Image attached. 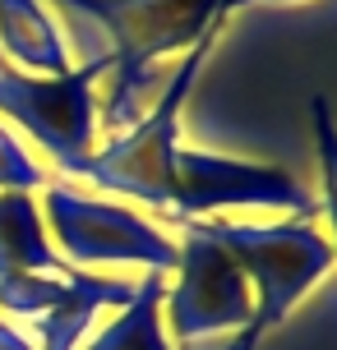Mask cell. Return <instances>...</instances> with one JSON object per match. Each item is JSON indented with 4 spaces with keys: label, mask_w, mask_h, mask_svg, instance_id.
<instances>
[{
    "label": "cell",
    "mask_w": 337,
    "mask_h": 350,
    "mask_svg": "<svg viewBox=\"0 0 337 350\" xmlns=\"http://www.w3.org/2000/svg\"><path fill=\"white\" fill-rule=\"evenodd\" d=\"M55 5L88 18L107 37L102 55H107V74H116V83H111L102 124L121 134L139 120V97L153 83V60L190 51L217 23L222 0H55Z\"/></svg>",
    "instance_id": "1"
},
{
    "label": "cell",
    "mask_w": 337,
    "mask_h": 350,
    "mask_svg": "<svg viewBox=\"0 0 337 350\" xmlns=\"http://www.w3.org/2000/svg\"><path fill=\"white\" fill-rule=\"evenodd\" d=\"M203 230L231 254V262L240 267V277L249 281L254 295V314L236 332L227 350H259L273 327H282L286 314L301 304L314 281L333 272V245L314 221L291 217V221H273V226H249V221H203Z\"/></svg>",
    "instance_id": "2"
},
{
    "label": "cell",
    "mask_w": 337,
    "mask_h": 350,
    "mask_svg": "<svg viewBox=\"0 0 337 350\" xmlns=\"http://www.w3.org/2000/svg\"><path fill=\"white\" fill-rule=\"evenodd\" d=\"M222 28H227V23L217 18L213 28L185 51V60L171 70V79H166V88L158 92V102H153L148 116H139L125 134H116L102 152H92V157L84 161V175H88L102 193L134 198L143 208H158L162 217L171 212V161H176V148H180V111L190 102L195 79H199V70H203V60L213 55Z\"/></svg>",
    "instance_id": "3"
},
{
    "label": "cell",
    "mask_w": 337,
    "mask_h": 350,
    "mask_svg": "<svg viewBox=\"0 0 337 350\" xmlns=\"http://www.w3.org/2000/svg\"><path fill=\"white\" fill-rule=\"evenodd\" d=\"M107 74V55H92L88 65L70 74H23L0 60V116L18 124L28 139L47 148V157L65 175H84L97 134V97L92 88Z\"/></svg>",
    "instance_id": "4"
},
{
    "label": "cell",
    "mask_w": 337,
    "mask_h": 350,
    "mask_svg": "<svg viewBox=\"0 0 337 350\" xmlns=\"http://www.w3.org/2000/svg\"><path fill=\"white\" fill-rule=\"evenodd\" d=\"M47 226H51L55 245L74 267H125L139 262L148 272H176V240L162 235L153 221H143L139 212L79 193L70 185H47L42 198Z\"/></svg>",
    "instance_id": "5"
},
{
    "label": "cell",
    "mask_w": 337,
    "mask_h": 350,
    "mask_svg": "<svg viewBox=\"0 0 337 350\" xmlns=\"http://www.w3.org/2000/svg\"><path fill=\"white\" fill-rule=\"evenodd\" d=\"M222 208H286L314 221L319 198L305 189L286 166L245 157H222L203 148H176L171 161V212L166 221H203L208 212Z\"/></svg>",
    "instance_id": "6"
},
{
    "label": "cell",
    "mask_w": 337,
    "mask_h": 350,
    "mask_svg": "<svg viewBox=\"0 0 337 350\" xmlns=\"http://www.w3.org/2000/svg\"><path fill=\"white\" fill-rule=\"evenodd\" d=\"M176 286H166L162 309L166 327L176 332L185 350L213 332H240L254 314V295L231 254L203 230V221H176Z\"/></svg>",
    "instance_id": "7"
},
{
    "label": "cell",
    "mask_w": 337,
    "mask_h": 350,
    "mask_svg": "<svg viewBox=\"0 0 337 350\" xmlns=\"http://www.w3.org/2000/svg\"><path fill=\"white\" fill-rule=\"evenodd\" d=\"M139 291V281H121V277H97V272H84L74 267L65 272V299L47 309L42 318H33V336H37V350H74L84 341V332L92 327L97 309H125Z\"/></svg>",
    "instance_id": "8"
},
{
    "label": "cell",
    "mask_w": 337,
    "mask_h": 350,
    "mask_svg": "<svg viewBox=\"0 0 337 350\" xmlns=\"http://www.w3.org/2000/svg\"><path fill=\"white\" fill-rule=\"evenodd\" d=\"M14 60L23 74H70V46L55 28V18L42 10V0H0V60Z\"/></svg>",
    "instance_id": "9"
},
{
    "label": "cell",
    "mask_w": 337,
    "mask_h": 350,
    "mask_svg": "<svg viewBox=\"0 0 337 350\" xmlns=\"http://www.w3.org/2000/svg\"><path fill=\"white\" fill-rule=\"evenodd\" d=\"M70 262L47 245V226H42V208L33 193L0 189V277L14 272H65Z\"/></svg>",
    "instance_id": "10"
},
{
    "label": "cell",
    "mask_w": 337,
    "mask_h": 350,
    "mask_svg": "<svg viewBox=\"0 0 337 350\" xmlns=\"http://www.w3.org/2000/svg\"><path fill=\"white\" fill-rule=\"evenodd\" d=\"M162 295H166V277L148 272L134 299L125 309H116V318L84 350H171V341L162 332Z\"/></svg>",
    "instance_id": "11"
},
{
    "label": "cell",
    "mask_w": 337,
    "mask_h": 350,
    "mask_svg": "<svg viewBox=\"0 0 337 350\" xmlns=\"http://www.w3.org/2000/svg\"><path fill=\"white\" fill-rule=\"evenodd\" d=\"M70 272V267H65ZM65 272H14L0 277V314L10 318H42L65 299Z\"/></svg>",
    "instance_id": "12"
},
{
    "label": "cell",
    "mask_w": 337,
    "mask_h": 350,
    "mask_svg": "<svg viewBox=\"0 0 337 350\" xmlns=\"http://www.w3.org/2000/svg\"><path fill=\"white\" fill-rule=\"evenodd\" d=\"M310 124H314V157H319V185H323V198H319V212L328 217L333 226V254H337V120H333V106L328 97H310Z\"/></svg>",
    "instance_id": "13"
},
{
    "label": "cell",
    "mask_w": 337,
    "mask_h": 350,
    "mask_svg": "<svg viewBox=\"0 0 337 350\" xmlns=\"http://www.w3.org/2000/svg\"><path fill=\"white\" fill-rule=\"evenodd\" d=\"M0 189H18V193L47 189L42 166L23 152V143L10 134V124H5V120H0Z\"/></svg>",
    "instance_id": "14"
},
{
    "label": "cell",
    "mask_w": 337,
    "mask_h": 350,
    "mask_svg": "<svg viewBox=\"0 0 337 350\" xmlns=\"http://www.w3.org/2000/svg\"><path fill=\"white\" fill-rule=\"evenodd\" d=\"M0 350H37V346H33L23 332H18V327H10V323L0 318Z\"/></svg>",
    "instance_id": "15"
},
{
    "label": "cell",
    "mask_w": 337,
    "mask_h": 350,
    "mask_svg": "<svg viewBox=\"0 0 337 350\" xmlns=\"http://www.w3.org/2000/svg\"><path fill=\"white\" fill-rule=\"evenodd\" d=\"M245 5H301V0H222L217 5V18H231L236 10H245Z\"/></svg>",
    "instance_id": "16"
}]
</instances>
